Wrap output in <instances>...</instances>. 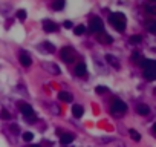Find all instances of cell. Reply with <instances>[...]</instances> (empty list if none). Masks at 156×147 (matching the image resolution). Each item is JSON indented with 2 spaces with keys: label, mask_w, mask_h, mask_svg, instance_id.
Wrapping results in <instances>:
<instances>
[{
  "label": "cell",
  "mask_w": 156,
  "mask_h": 147,
  "mask_svg": "<svg viewBox=\"0 0 156 147\" xmlns=\"http://www.w3.org/2000/svg\"><path fill=\"white\" fill-rule=\"evenodd\" d=\"M109 20H110V23L113 24V28H115L116 31L123 32V31L126 29V17H124V14H121V12L110 14Z\"/></svg>",
  "instance_id": "6da1fadb"
},
{
  "label": "cell",
  "mask_w": 156,
  "mask_h": 147,
  "mask_svg": "<svg viewBox=\"0 0 156 147\" xmlns=\"http://www.w3.org/2000/svg\"><path fill=\"white\" fill-rule=\"evenodd\" d=\"M89 29H91V32H95V34L104 32L103 20H101L100 17H92V18H91V23H89Z\"/></svg>",
  "instance_id": "7a4b0ae2"
},
{
  "label": "cell",
  "mask_w": 156,
  "mask_h": 147,
  "mask_svg": "<svg viewBox=\"0 0 156 147\" xmlns=\"http://www.w3.org/2000/svg\"><path fill=\"white\" fill-rule=\"evenodd\" d=\"M112 113L113 115H124L126 113V110H127V106H126V103L124 101H121V100H113V103H112Z\"/></svg>",
  "instance_id": "3957f363"
},
{
  "label": "cell",
  "mask_w": 156,
  "mask_h": 147,
  "mask_svg": "<svg viewBox=\"0 0 156 147\" xmlns=\"http://www.w3.org/2000/svg\"><path fill=\"white\" fill-rule=\"evenodd\" d=\"M139 66L144 67V70H154L156 69V61L150 60V58H142L139 61Z\"/></svg>",
  "instance_id": "277c9868"
},
{
  "label": "cell",
  "mask_w": 156,
  "mask_h": 147,
  "mask_svg": "<svg viewBox=\"0 0 156 147\" xmlns=\"http://www.w3.org/2000/svg\"><path fill=\"white\" fill-rule=\"evenodd\" d=\"M60 54H61V58H63L66 63H72V61H74V57H72V49H71V47H63Z\"/></svg>",
  "instance_id": "5b68a950"
},
{
  "label": "cell",
  "mask_w": 156,
  "mask_h": 147,
  "mask_svg": "<svg viewBox=\"0 0 156 147\" xmlns=\"http://www.w3.org/2000/svg\"><path fill=\"white\" fill-rule=\"evenodd\" d=\"M18 107H20V112L23 113L25 116H28V118L34 115V109H32L29 104H26V103H20V104H18Z\"/></svg>",
  "instance_id": "8992f818"
},
{
  "label": "cell",
  "mask_w": 156,
  "mask_h": 147,
  "mask_svg": "<svg viewBox=\"0 0 156 147\" xmlns=\"http://www.w3.org/2000/svg\"><path fill=\"white\" fill-rule=\"evenodd\" d=\"M43 29L46 32H55L57 31V24L52 21V20H46L43 23Z\"/></svg>",
  "instance_id": "52a82bcc"
},
{
  "label": "cell",
  "mask_w": 156,
  "mask_h": 147,
  "mask_svg": "<svg viewBox=\"0 0 156 147\" xmlns=\"http://www.w3.org/2000/svg\"><path fill=\"white\" fill-rule=\"evenodd\" d=\"M20 63H21V66L29 67L31 63H32V60H31V57H29L26 52H21V54H20Z\"/></svg>",
  "instance_id": "ba28073f"
},
{
  "label": "cell",
  "mask_w": 156,
  "mask_h": 147,
  "mask_svg": "<svg viewBox=\"0 0 156 147\" xmlns=\"http://www.w3.org/2000/svg\"><path fill=\"white\" fill-rule=\"evenodd\" d=\"M97 38H98V41H100V43H103V44H110V43L113 41V38H112V37H110L109 34H104V32H101V34H100V37H97Z\"/></svg>",
  "instance_id": "9c48e42d"
},
{
  "label": "cell",
  "mask_w": 156,
  "mask_h": 147,
  "mask_svg": "<svg viewBox=\"0 0 156 147\" xmlns=\"http://www.w3.org/2000/svg\"><path fill=\"white\" fill-rule=\"evenodd\" d=\"M74 138H75V136H74L72 133H63L61 138H60V141H61L63 145H68V144H71V142L74 141Z\"/></svg>",
  "instance_id": "30bf717a"
},
{
  "label": "cell",
  "mask_w": 156,
  "mask_h": 147,
  "mask_svg": "<svg viewBox=\"0 0 156 147\" xmlns=\"http://www.w3.org/2000/svg\"><path fill=\"white\" fill-rule=\"evenodd\" d=\"M106 61H107L110 66H113L115 69H119V63H118V58H116V57L107 54V55H106Z\"/></svg>",
  "instance_id": "8fae6325"
},
{
  "label": "cell",
  "mask_w": 156,
  "mask_h": 147,
  "mask_svg": "<svg viewBox=\"0 0 156 147\" xmlns=\"http://www.w3.org/2000/svg\"><path fill=\"white\" fill-rule=\"evenodd\" d=\"M72 113H74V116H75V118H81V116H83V113H84V109H83V106H80V104H75V106L72 107Z\"/></svg>",
  "instance_id": "7c38bea8"
},
{
  "label": "cell",
  "mask_w": 156,
  "mask_h": 147,
  "mask_svg": "<svg viewBox=\"0 0 156 147\" xmlns=\"http://www.w3.org/2000/svg\"><path fill=\"white\" fill-rule=\"evenodd\" d=\"M136 112H138L139 115L145 116V115H148V113H150V107H148L147 104H139V106L136 107Z\"/></svg>",
  "instance_id": "4fadbf2b"
},
{
  "label": "cell",
  "mask_w": 156,
  "mask_h": 147,
  "mask_svg": "<svg viewBox=\"0 0 156 147\" xmlns=\"http://www.w3.org/2000/svg\"><path fill=\"white\" fill-rule=\"evenodd\" d=\"M58 100H61V101H64V103H71V101H72V95L68 93V92H60V93H58Z\"/></svg>",
  "instance_id": "5bb4252c"
},
{
  "label": "cell",
  "mask_w": 156,
  "mask_h": 147,
  "mask_svg": "<svg viewBox=\"0 0 156 147\" xmlns=\"http://www.w3.org/2000/svg\"><path fill=\"white\" fill-rule=\"evenodd\" d=\"M75 74H77L78 77H83L84 74H86V64H84L83 61L77 64V67H75Z\"/></svg>",
  "instance_id": "9a60e30c"
},
{
  "label": "cell",
  "mask_w": 156,
  "mask_h": 147,
  "mask_svg": "<svg viewBox=\"0 0 156 147\" xmlns=\"http://www.w3.org/2000/svg\"><path fill=\"white\" fill-rule=\"evenodd\" d=\"M144 77H145V80L153 81L156 78V74H154V70H144Z\"/></svg>",
  "instance_id": "2e32d148"
},
{
  "label": "cell",
  "mask_w": 156,
  "mask_h": 147,
  "mask_svg": "<svg viewBox=\"0 0 156 147\" xmlns=\"http://www.w3.org/2000/svg\"><path fill=\"white\" fill-rule=\"evenodd\" d=\"M129 135H130V138H133L135 141H141V135L136 132V130H133V129H130L129 130Z\"/></svg>",
  "instance_id": "e0dca14e"
},
{
  "label": "cell",
  "mask_w": 156,
  "mask_h": 147,
  "mask_svg": "<svg viewBox=\"0 0 156 147\" xmlns=\"http://www.w3.org/2000/svg\"><path fill=\"white\" fill-rule=\"evenodd\" d=\"M52 8H54L55 11L63 9V8H64V2H63V0H57V2H54V3H52Z\"/></svg>",
  "instance_id": "ac0fdd59"
},
{
  "label": "cell",
  "mask_w": 156,
  "mask_h": 147,
  "mask_svg": "<svg viewBox=\"0 0 156 147\" xmlns=\"http://www.w3.org/2000/svg\"><path fill=\"white\" fill-rule=\"evenodd\" d=\"M147 29H148L151 34H154V32H156V23H154V21H148V23H147Z\"/></svg>",
  "instance_id": "d6986e66"
},
{
  "label": "cell",
  "mask_w": 156,
  "mask_h": 147,
  "mask_svg": "<svg viewBox=\"0 0 156 147\" xmlns=\"http://www.w3.org/2000/svg\"><path fill=\"white\" fill-rule=\"evenodd\" d=\"M141 40H142V38H141V35H138V34L130 37V43H133V44H138V43H141Z\"/></svg>",
  "instance_id": "ffe728a7"
},
{
  "label": "cell",
  "mask_w": 156,
  "mask_h": 147,
  "mask_svg": "<svg viewBox=\"0 0 156 147\" xmlns=\"http://www.w3.org/2000/svg\"><path fill=\"white\" fill-rule=\"evenodd\" d=\"M23 139H25L26 142L32 141V139H34V133H32V132H25V133H23Z\"/></svg>",
  "instance_id": "44dd1931"
},
{
  "label": "cell",
  "mask_w": 156,
  "mask_h": 147,
  "mask_svg": "<svg viewBox=\"0 0 156 147\" xmlns=\"http://www.w3.org/2000/svg\"><path fill=\"white\" fill-rule=\"evenodd\" d=\"M74 32H75V35H83V34L86 32V28H84V26H77V28L74 29Z\"/></svg>",
  "instance_id": "7402d4cb"
},
{
  "label": "cell",
  "mask_w": 156,
  "mask_h": 147,
  "mask_svg": "<svg viewBox=\"0 0 156 147\" xmlns=\"http://www.w3.org/2000/svg\"><path fill=\"white\" fill-rule=\"evenodd\" d=\"M17 18H18V20H25V18H26V11H25V9H20V11L17 12Z\"/></svg>",
  "instance_id": "603a6c76"
},
{
  "label": "cell",
  "mask_w": 156,
  "mask_h": 147,
  "mask_svg": "<svg viewBox=\"0 0 156 147\" xmlns=\"http://www.w3.org/2000/svg\"><path fill=\"white\" fill-rule=\"evenodd\" d=\"M132 58H133V60H135V63H138V64H139V61L142 60V58H141V55H139L138 52H133V55H132Z\"/></svg>",
  "instance_id": "cb8c5ba5"
},
{
  "label": "cell",
  "mask_w": 156,
  "mask_h": 147,
  "mask_svg": "<svg viewBox=\"0 0 156 147\" xmlns=\"http://www.w3.org/2000/svg\"><path fill=\"white\" fill-rule=\"evenodd\" d=\"M0 118H2V119H9L11 115H9L6 110H2V112H0Z\"/></svg>",
  "instance_id": "d4e9b609"
},
{
  "label": "cell",
  "mask_w": 156,
  "mask_h": 147,
  "mask_svg": "<svg viewBox=\"0 0 156 147\" xmlns=\"http://www.w3.org/2000/svg\"><path fill=\"white\" fill-rule=\"evenodd\" d=\"M107 92V86H98L97 87V93H104Z\"/></svg>",
  "instance_id": "484cf974"
},
{
  "label": "cell",
  "mask_w": 156,
  "mask_h": 147,
  "mask_svg": "<svg viewBox=\"0 0 156 147\" xmlns=\"http://www.w3.org/2000/svg\"><path fill=\"white\" fill-rule=\"evenodd\" d=\"M44 47H46V49H48V52H54V49H55V47H54V46H52L51 43H48V41H46V43H44Z\"/></svg>",
  "instance_id": "4316f807"
},
{
  "label": "cell",
  "mask_w": 156,
  "mask_h": 147,
  "mask_svg": "<svg viewBox=\"0 0 156 147\" xmlns=\"http://www.w3.org/2000/svg\"><path fill=\"white\" fill-rule=\"evenodd\" d=\"M63 26H64L66 29H71V28H72V21H69V20H66V21L63 23Z\"/></svg>",
  "instance_id": "83f0119b"
},
{
  "label": "cell",
  "mask_w": 156,
  "mask_h": 147,
  "mask_svg": "<svg viewBox=\"0 0 156 147\" xmlns=\"http://www.w3.org/2000/svg\"><path fill=\"white\" fill-rule=\"evenodd\" d=\"M147 12H148V14H156V9H154L151 5H148V6H147Z\"/></svg>",
  "instance_id": "f1b7e54d"
},
{
  "label": "cell",
  "mask_w": 156,
  "mask_h": 147,
  "mask_svg": "<svg viewBox=\"0 0 156 147\" xmlns=\"http://www.w3.org/2000/svg\"><path fill=\"white\" fill-rule=\"evenodd\" d=\"M11 130H12V132H15V133H18V132H20V129H18V126H17V124H11Z\"/></svg>",
  "instance_id": "f546056e"
},
{
  "label": "cell",
  "mask_w": 156,
  "mask_h": 147,
  "mask_svg": "<svg viewBox=\"0 0 156 147\" xmlns=\"http://www.w3.org/2000/svg\"><path fill=\"white\" fill-rule=\"evenodd\" d=\"M31 147H38V145H31Z\"/></svg>",
  "instance_id": "4dcf8cb0"
}]
</instances>
